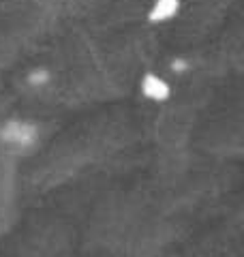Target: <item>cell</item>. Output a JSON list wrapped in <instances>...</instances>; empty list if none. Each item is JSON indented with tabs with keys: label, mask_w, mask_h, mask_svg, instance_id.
Segmentation results:
<instances>
[{
	"label": "cell",
	"mask_w": 244,
	"mask_h": 257,
	"mask_svg": "<svg viewBox=\"0 0 244 257\" xmlns=\"http://www.w3.org/2000/svg\"><path fill=\"white\" fill-rule=\"evenodd\" d=\"M41 144V126L30 118H7L0 122V150L7 155H26Z\"/></svg>",
	"instance_id": "cell-1"
},
{
	"label": "cell",
	"mask_w": 244,
	"mask_h": 257,
	"mask_svg": "<svg viewBox=\"0 0 244 257\" xmlns=\"http://www.w3.org/2000/svg\"><path fill=\"white\" fill-rule=\"evenodd\" d=\"M140 94L146 101L163 105V103H167L172 99L174 84L169 82L167 77L157 73V71H146V73L140 77Z\"/></svg>",
	"instance_id": "cell-2"
},
{
	"label": "cell",
	"mask_w": 244,
	"mask_h": 257,
	"mask_svg": "<svg viewBox=\"0 0 244 257\" xmlns=\"http://www.w3.org/2000/svg\"><path fill=\"white\" fill-rule=\"evenodd\" d=\"M182 13V0H152L146 11V22L150 26H165L172 24Z\"/></svg>",
	"instance_id": "cell-3"
},
{
	"label": "cell",
	"mask_w": 244,
	"mask_h": 257,
	"mask_svg": "<svg viewBox=\"0 0 244 257\" xmlns=\"http://www.w3.org/2000/svg\"><path fill=\"white\" fill-rule=\"evenodd\" d=\"M54 84V73L50 67H32L26 75H24V86L30 92H43L45 88Z\"/></svg>",
	"instance_id": "cell-4"
},
{
	"label": "cell",
	"mask_w": 244,
	"mask_h": 257,
	"mask_svg": "<svg viewBox=\"0 0 244 257\" xmlns=\"http://www.w3.org/2000/svg\"><path fill=\"white\" fill-rule=\"evenodd\" d=\"M169 69H172V73H174L176 77H184V75L193 69V64L186 60V58H174L172 64H169Z\"/></svg>",
	"instance_id": "cell-5"
}]
</instances>
